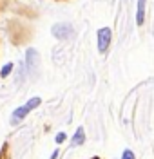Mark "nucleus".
I'll list each match as a JSON object with an SVG mask.
<instances>
[{
	"mask_svg": "<svg viewBox=\"0 0 154 159\" xmlns=\"http://www.w3.org/2000/svg\"><path fill=\"white\" fill-rule=\"evenodd\" d=\"M83 141H85L83 129H78V130H76V134L72 136V145H74V147H78V145H83Z\"/></svg>",
	"mask_w": 154,
	"mask_h": 159,
	"instance_id": "6",
	"label": "nucleus"
},
{
	"mask_svg": "<svg viewBox=\"0 0 154 159\" xmlns=\"http://www.w3.org/2000/svg\"><path fill=\"white\" fill-rule=\"evenodd\" d=\"M11 70H13V63H7V65H4V69H2V72H0V74L6 78L7 74H11Z\"/></svg>",
	"mask_w": 154,
	"mask_h": 159,
	"instance_id": "7",
	"label": "nucleus"
},
{
	"mask_svg": "<svg viewBox=\"0 0 154 159\" xmlns=\"http://www.w3.org/2000/svg\"><path fill=\"white\" fill-rule=\"evenodd\" d=\"M53 34L58 40H67L72 36V25L69 24H56L53 25Z\"/></svg>",
	"mask_w": 154,
	"mask_h": 159,
	"instance_id": "2",
	"label": "nucleus"
},
{
	"mask_svg": "<svg viewBox=\"0 0 154 159\" xmlns=\"http://www.w3.org/2000/svg\"><path fill=\"white\" fill-rule=\"evenodd\" d=\"M56 156H58V150H54V152H53V156H51V159H56Z\"/></svg>",
	"mask_w": 154,
	"mask_h": 159,
	"instance_id": "10",
	"label": "nucleus"
},
{
	"mask_svg": "<svg viewBox=\"0 0 154 159\" xmlns=\"http://www.w3.org/2000/svg\"><path fill=\"white\" fill-rule=\"evenodd\" d=\"M26 67L29 70V74L36 72V67H38V52L35 49H27V52H26Z\"/></svg>",
	"mask_w": 154,
	"mask_h": 159,
	"instance_id": "4",
	"label": "nucleus"
},
{
	"mask_svg": "<svg viewBox=\"0 0 154 159\" xmlns=\"http://www.w3.org/2000/svg\"><path fill=\"white\" fill-rule=\"evenodd\" d=\"M145 20V0H138V16H136V24L142 25Z\"/></svg>",
	"mask_w": 154,
	"mask_h": 159,
	"instance_id": "5",
	"label": "nucleus"
},
{
	"mask_svg": "<svg viewBox=\"0 0 154 159\" xmlns=\"http://www.w3.org/2000/svg\"><path fill=\"white\" fill-rule=\"evenodd\" d=\"M122 159H134V154L131 152V150H125L123 152V157Z\"/></svg>",
	"mask_w": 154,
	"mask_h": 159,
	"instance_id": "8",
	"label": "nucleus"
},
{
	"mask_svg": "<svg viewBox=\"0 0 154 159\" xmlns=\"http://www.w3.org/2000/svg\"><path fill=\"white\" fill-rule=\"evenodd\" d=\"M40 101H42L40 98H31L27 103H24L22 107H18V109L13 112V116H11V125H16V123H20V121L26 118L27 114H29L31 110L36 109V107L40 105Z\"/></svg>",
	"mask_w": 154,
	"mask_h": 159,
	"instance_id": "1",
	"label": "nucleus"
},
{
	"mask_svg": "<svg viewBox=\"0 0 154 159\" xmlns=\"http://www.w3.org/2000/svg\"><path fill=\"white\" fill-rule=\"evenodd\" d=\"M62 141H65V134H63V132H60V134L56 136V143H62Z\"/></svg>",
	"mask_w": 154,
	"mask_h": 159,
	"instance_id": "9",
	"label": "nucleus"
},
{
	"mask_svg": "<svg viewBox=\"0 0 154 159\" xmlns=\"http://www.w3.org/2000/svg\"><path fill=\"white\" fill-rule=\"evenodd\" d=\"M109 43H111V29L109 27H102L98 31V51L105 52Z\"/></svg>",
	"mask_w": 154,
	"mask_h": 159,
	"instance_id": "3",
	"label": "nucleus"
}]
</instances>
